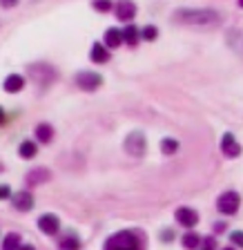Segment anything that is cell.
Segmentation results:
<instances>
[{
  "instance_id": "1",
  "label": "cell",
  "mask_w": 243,
  "mask_h": 250,
  "mask_svg": "<svg viewBox=\"0 0 243 250\" xmlns=\"http://www.w3.org/2000/svg\"><path fill=\"white\" fill-rule=\"evenodd\" d=\"M174 18L179 22H185V25H199V27L219 25V21H221V16L212 9H179L174 14Z\"/></svg>"
},
{
  "instance_id": "2",
  "label": "cell",
  "mask_w": 243,
  "mask_h": 250,
  "mask_svg": "<svg viewBox=\"0 0 243 250\" xmlns=\"http://www.w3.org/2000/svg\"><path fill=\"white\" fill-rule=\"evenodd\" d=\"M103 250H143V244H141L136 232L123 230V232H116L112 237H107Z\"/></svg>"
},
{
  "instance_id": "3",
  "label": "cell",
  "mask_w": 243,
  "mask_h": 250,
  "mask_svg": "<svg viewBox=\"0 0 243 250\" xmlns=\"http://www.w3.org/2000/svg\"><path fill=\"white\" fill-rule=\"evenodd\" d=\"M239 206H241V197L234 190H228L217 199V210L221 214H237Z\"/></svg>"
},
{
  "instance_id": "4",
  "label": "cell",
  "mask_w": 243,
  "mask_h": 250,
  "mask_svg": "<svg viewBox=\"0 0 243 250\" xmlns=\"http://www.w3.org/2000/svg\"><path fill=\"white\" fill-rule=\"evenodd\" d=\"M125 150H127V154L132 156H143L145 150H147V143H145V136L141 134V132H132V134L125 139Z\"/></svg>"
},
{
  "instance_id": "5",
  "label": "cell",
  "mask_w": 243,
  "mask_h": 250,
  "mask_svg": "<svg viewBox=\"0 0 243 250\" xmlns=\"http://www.w3.org/2000/svg\"><path fill=\"white\" fill-rule=\"evenodd\" d=\"M76 83L81 89H85V92H94V89H99L101 85H103V76L96 72H81L76 76Z\"/></svg>"
},
{
  "instance_id": "6",
  "label": "cell",
  "mask_w": 243,
  "mask_h": 250,
  "mask_svg": "<svg viewBox=\"0 0 243 250\" xmlns=\"http://www.w3.org/2000/svg\"><path fill=\"white\" fill-rule=\"evenodd\" d=\"M174 219H176V224H181L183 228H194V226L199 224V214L197 210H192V208H179L174 212Z\"/></svg>"
},
{
  "instance_id": "7",
  "label": "cell",
  "mask_w": 243,
  "mask_h": 250,
  "mask_svg": "<svg viewBox=\"0 0 243 250\" xmlns=\"http://www.w3.org/2000/svg\"><path fill=\"white\" fill-rule=\"evenodd\" d=\"M221 152L225 156H230V159H237V156L241 154V143H237L234 134L225 132V134L221 136Z\"/></svg>"
},
{
  "instance_id": "8",
  "label": "cell",
  "mask_w": 243,
  "mask_h": 250,
  "mask_svg": "<svg viewBox=\"0 0 243 250\" xmlns=\"http://www.w3.org/2000/svg\"><path fill=\"white\" fill-rule=\"evenodd\" d=\"M114 11H116V18H119V21L129 22L136 16V5L132 2V0H119L116 7H114Z\"/></svg>"
},
{
  "instance_id": "9",
  "label": "cell",
  "mask_w": 243,
  "mask_h": 250,
  "mask_svg": "<svg viewBox=\"0 0 243 250\" xmlns=\"http://www.w3.org/2000/svg\"><path fill=\"white\" fill-rule=\"evenodd\" d=\"M38 228L42 230V232L45 234H49V237H52V234H56L58 230H61V219L56 217V214H42L40 219H38Z\"/></svg>"
},
{
  "instance_id": "10",
  "label": "cell",
  "mask_w": 243,
  "mask_h": 250,
  "mask_svg": "<svg viewBox=\"0 0 243 250\" xmlns=\"http://www.w3.org/2000/svg\"><path fill=\"white\" fill-rule=\"evenodd\" d=\"M11 203H14V208L16 210H20V212H27V210L34 208V197H31L29 192H16L11 194Z\"/></svg>"
},
{
  "instance_id": "11",
  "label": "cell",
  "mask_w": 243,
  "mask_h": 250,
  "mask_svg": "<svg viewBox=\"0 0 243 250\" xmlns=\"http://www.w3.org/2000/svg\"><path fill=\"white\" fill-rule=\"evenodd\" d=\"M49 177H52V172L47 167H36V170L27 172V186H40L42 181H49Z\"/></svg>"
},
{
  "instance_id": "12",
  "label": "cell",
  "mask_w": 243,
  "mask_h": 250,
  "mask_svg": "<svg viewBox=\"0 0 243 250\" xmlns=\"http://www.w3.org/2000/svg\"><path fill=\"white\" fill-rule=\"evenodd\" d=\"M89 58H92V62H99V65H103V62L109 61V49L107 45H101V42H94L92 45V54H89Z\"/></svg>"
},
{
  "instance_id": "13",
  "label": "cell",
  "mask_w": 243,
  "mask_h": 250,
  "mask_svg": "<svg viewBox=\"0 0 243 250\" xmlns=\"http://www.w3.org/2000/svg\"><path fill=\"white\" fill-rule=\"evenodd\" d=\"M22 87H25V78H22L20 74H9V76L5 78V92L18 94Z\"/></svg>"
},
{
  "instance_id": "14",
  "label": "cell",
  "mask_w": 243,
  "mask_h": 250,
  "mask_svg": "<svg viewBox=\"0 0 243 250\" xmlns=\"http://www.w3.org/2000/svg\"><path fill=\"white\" fill-rule=\"evenodd\" d=\"M121 42H123V31L116 29V27H109V29L105 31V45H107L109 49H116Z\"/></svg>"
},
{
  "instance_id": "15",
  "label": "cell",
  "mask_w": 243,
  "mask_h": 250,
  "mask_svg": "<svg viewBox=\"0 0 243 250\" xmlns=\"http://www.w3.org/2000/svg\"><path fill=\"white\" fill-rule=\"evenodd\" d=\"M36 139L40 141V143H52V139H54L52 125H47V123L36 125Z\"/></svg>"
},
{
  "instance_id": "16",
  "label": "cell",
  "mask_w": 243,
  "mask_h": 250,
  "mask_svg": "<svg viewBox=\"0 0 243 250\" xmlns=\"http://www.w3.org/2000/svg\"><path fill=\"white\" fill-rule=\"evenodd\" d=\"M139 38H141V31L136 29L134 25H127V27L123 29V42H127V45L134 47L136 42H139Z\"/></svg>"
},
{
  "instance_id": "17",
  "label": "cell",
  "mask_w": 243,
  "mask_h": 250,
  "mask_svg": "<svg viewBox=\"0 0 243 250\" xmlns=\"http://www.w3.org/2000/svg\"><path fill=\"white\" fill-rule=\"evenodd\" d=\"M36 152H38V147H36V143H34V141H22L20 147H18V154H20L22 159H34V156H36Z\"/></svg>"
},
{
  "instance_id": "18",
  "label": "cell",
  "mask_w": 243,
  "mask_h": 250,
  "mask_svg": "<svg viewBox=\"0 0 243 250\" xmlns=\"http://www.w3.org/2000/svg\"><path fill=\"white\" fill-rule=\"evenodd\" d=\"M61 250H81V239L76 234H65L61 239Z\"/></svg>"
},
{
  "instance_id": "19",
  "label": "cell",
  "mask_w": 243,
  "mask_h": 250,
  "mask_svg": "<svg viewBox=\"0 0 243 250\" xmlns=\"http://www.w3.org/2000/svg\"><path fill=\"white\" fill-rule=\"evenodd\" d=\"M20 248V234L18 232H9L2 239V250H18Z\"/></svg>"
},
{
  "instance_id": "20",
  "label": "cell",
  "mask_w": 243,
  "mask_h": 250,
  "mask_svg": "<svg viewBox=\"0 0 243 250\" xmlns=\"http://www.w3.org/2000/svg\"><path fill=\"white\" fill-rule=\"evenodd\" d=\"M181 244H183V248L194 250L199 244H201V237H199L197 232H185L183 234V239H181Z\"/></svg>"
},
{
  "instance_id": "21",
  "label": "cell",
  "mask_w": 243,
  "mask_h": 250,
  "mask_svg": "<svg viewBox=\"0 0 243 250\" xmlns=\"http://www.w3.org/2000/svg\"><path fill=\"white\" fill-rule=\"evenodd\" d=\"M179 150V141L176 139H163L161 141V152L163 154H174Z\"/></svg>"
},
{
  "instance_id": "22",
  "label": "cell",
  "mask_w": 243,
  "mask_h": 250,
  "mask_svg": "<svg viewBox=\"0 0 243 250\" xmlns=\"http://www.w3.org/2000/svg\"><path fill=\"white\" fill-rule=\"evenodd\" d=\"M141 38H145V41H156V38H159V29H156L154 25H147L145 27L143 31H141Z\"/></svg>"
},
{
  "instance_id": "23",
  "label": "cell",
  "mask_w": 243,
  "mask_h": 250,
  "mask_svg": "<svg viewBox=\"0 0 243 250\" xmlns=\"http://www.w3.org/2000/svg\"><path fill=\"white\" fill-rule=\"evenodd\" d=\"M92 7L96 11H109L112 9V0H94Z\"/></svg>"
},
{
  "instance_id": "24",
  "label": "cell",
  "mask_w": 243,
  "mask_h": 250,
  "mask_svg": "<svg viewBox=\"0 0 243 250\" xmlns=\"http://www.w3.org/2000/svg\"><path fill=\"white\" fill-rule=\"evenodd\" d=\"M230 239H232V244H234V246L243 248V232H241V230H237V232L230 234Z\"/></svg>"
},
{
  "instance_id": "25",
  "label": "cell",
  "mask_w": 243,
  "mask_h": 250,
  "mask_svg": "<svg viewBox=\"0 0 243 250\" xmlns=\"http://www.w3.org/2000/svg\"><path fill=\"white\" fill-rule=\"evenodd\" d=\"M9 197H11L9 186H0V201H2V199H9Z\"/></svg>"
},
{
  "instance_id": "26",
  "label": "cell",
  "mask_w": 243,
  "mask_h": 250,
  "mask_svg": "<svg viewBox=\"0 0 243 250\" xmlns=\"http://www.w3.org/2000/svg\"><path fill=\"white\" fill-rule=\"evenodd\" d=\"M214 246H217V244H214L212 237H207V239L203 241V250H214Z\"/></svg>"
},
{
  "instance_id": "27",
  "label": "cell",
  "mask_w": 243,
  "mask_h": 250,
  "mask_svg": "<svg viewBox=\"0 0 243 250\" xmlns=\"http://www.w3.org/2000/svg\"><path fill=\"white\" fill-rule=\"evenodd\" d=\"M161 239H163V241H172V239H174V232H172V230H163Z\"/></svg>"
},
{
  "instance_id": "28",
  "label": "cell",
  "mask_w": 243,
  "mask_h": 250,
  "mask_svg": "<svg viewBox=\"0 0 243 250\" xmlns=\"http://www.w3.org/2000/svg\"><path fill=\"white\" fill-rule=\"evenodd\" d=\"M16 2H18V0H0V5L2 7H14Z\"/></svg>"
},
{
  "instance_id": "29",
  "label": "cell",
  "mask_w": 243,
  "mask_h": 250,
  "mask_svg": "<svg viewBox=\"0 0 243 250\" xmlns=\"http://www.w3.org/2000/svg\"><path fill=\"white\" fill-rule=\"evenodd\" d=\"M5 121H7V116H5V112H2V107H0V125L5 123Z\"/></svg>"
},
{
  "instance_id": "30",
  "label": "cell",
  "mask_w": 243,
  "mask_h": 250,
  "mask_svg": "<svg viewBox=\"0 0 243 250\" xmlns=\"http://www.w3.org/2000/svg\"><path fill=\"white\" fill-rule=\"evenodd\" d=\"M18 250H36V248H34V246H31V244H27V246H20V248H18Z\"/></svg>"
},
{
  "instance_id": "31",
  "label": "cell",
  "mask_w": 243,
  "mask_h": 250,
  "mask_svg": "<svg viewBox=\"0 0 243 250\" xmlns=\"http://www.w3.org/2000/svg\"><path fill=\"white\" fill-rule=\"evenodd\" d=\"M223 250H234V248H232V246H228V248H223Z\"/></svg>"
},
{
  "instance_id": "32",
  "label": "cell",
  "mask_w": 243,
  "mask_h": 250,
  "mask_svg": "<svg viewBox=\"0 0 243 250\" xmlns=\"http://www.w3.org/2000/svg\"><path fill=\"white\" fill-rule=\"evenodd\" d=\"M239 7H243V0H239Z\"/></svg>"
}]
</instances>
